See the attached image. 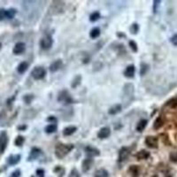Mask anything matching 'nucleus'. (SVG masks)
Listing matches in <instances>:
<instances>
[{
	"mask_svg": "<svg viewBox=\"0 0 177 177\" xmlns=\"http://www.w3.org/2000/svg\"><path fill=\"white\" fill-rule=\"evenodd\" d=\"M0 172H1V169H0Z\"/></svg>",
	"mask_w": 177,
	"mask_h": 177,
	"instance_id": "09e8293b",
	"label": "nucleus"
},
{
	"mask_svg": "<svg viewBox=\"0 0 177 177\" xmlns=\"http://www.w3.org/2000/svg\"><path fill=\"white\" fill-rule=\"evenodd\" d=\"M169 159L173 162H177V151H173L169 155Z\"/></svg>",
	"mask_w": 177,
	"mask_h": 177,
	"instance_id": "58836bf2",
	"label": "nucleus"
},
{
	"mask_svg": "<svg viewBox=\"0 0 177 177\" xmlns=\"http://www.w3.org/2000/svg\"><path fill=\"white\" fill-rule=\"evenodd\" d=\"M110 135H111V129L109 127L101 128L99 129V131L98 132V137L99 139H105V138L109 137Z\"/></svg>",
	"mask_w": 177,
	"mask_h": 177,
	"instance_id": "ddd939ff",
	"label": "nucleus"
},
{
	"mask_svg": "<svg viewBox=\"0 0 177 177\" xmlns=\"http://www.w3.org/2000/svg\"><path fill=\"white\" fill-rule=\"evenodd\" d=\"M150 156H151V153L146 150H141V151H137L136 154V157L138 160H145L149 159Z\"/></svg>",
	"mask_w": 177,
	"mask_h": 177,
	"instance_id": "a211bd4d",
	"label": "nucleus"
},
{
	"mask_svg": "<svg viewBox=\"0 0 177 177\" xmlns=\"http://www.w3.org/2000/svg\"><path fill=\"white\" fill-rule=\"evenodd\" d=\"M6 19V9L0 8V21Z\"/></svg>",
	"mask_w": 177,
	"mask_h": 177,
	"instance_id": "4c0bfd02",
	"label": "nucleus"
},
{
	"mask_svg": "<svg viewBox=\"0 0 177 177\" xmlns=\"http://www.w3.org/2000/svg\"><path fill=\"white\" fill-rule=\"evenodd\" d=\"M17 14V10L14 8H9L6 9V19L8 20H12L15 17V15Z\"/></svg>",
	"mask_w": 177,
	"mask_h": 177,
	"instance_id": "cd10ccee",
	"label": "nucleus"
},
{
	"mask_svg": "<svg viewBox=\"0 0 177 177\" xmlns=\"http://www.w3.org/2000/svg\"><path fill=\"white\" fill-rule=\"evenodd\" d=\"M77 130V128L75 126H68L63 129V136L64 137H69L75 134V131Z\"/></svg>",
	"mask_w": 177,
	"mask_h": 177,
	"instance_id": "aec40b11",
	"label": "nucleus"
},
{
	"mask_svg": "<svg viewBox=\"0 0 177 177\" xmlns=\"http://www.w3.org/2000/svg\"><path fill=\"white\" fill-rule=\"evenodd\" d=\"M47 121H49V122H51V123H56V122H57V119H56V117H54V116H49V117L47 118Z\"/></svg>",
	"mask_w": 177,
	"mask_h": 177,
	"instance_id": "c03bdc74",
	"label": "nucleus"
},
{
	"mask_svg": "<svg viewBox=\"0 0 177 177\" xmlns=\"http://www.w3.org/2000/svg\"><path fill=\"white\" fill-rule=\"evenodd\" d=\"M1 49H2V43L0 42V51H1Z\"/></svg>",
	"mask_w": 177,
	"mask_h": 177,
	"instance_id": "de8ad7c7",
	"label": "nucleus"
},
{
	"mask_svg": "<svg viewBox=\"0 0 177 177\" xmlns=\"http://www.w3.org/2000/svg\"><path fill=\"white\" fill-rule=\"evenodd\" d=\"M128 174H130V175L132 177H138L139 176V167L138 166L136 165H132L129 167V168L128 169Z\"/></svg>",
	"mask_w": 177,
	"mask_h": 177,
	"instance_id": "4be33fe9",
	"label": "nucleus"
},
{
	"mask_svg": "<svg viewBox=\"0 0 177 177\" xmlns=\"http://www.w3.org/2000/svg\"><path fill=\"white\" fill-rule=\"evenodd\" d=\"M108 176H109V173L104 168L98 169L94 174V177H108Z\"/></svg>",
	"mask_w": 177,
	"mask_h": 177,
	"instance_id": "a878e982",
	"label": "nucleus"
},
{
	"mask_svg": "<svg viewBox=\"0 0 177 177\" xmlns=\"http://www.w3.org/2000/svg\"><path fill=\"white\" fill-rule=\"evenodd\" d=\"M58 129V126L56 125V123H50L48 124L45 128H44V131H45L47 134H52V133H55Z\"/></svg>",
	"mask_w": 177,
	"mask_h": 177,
	"instance_id": "5701e85b",
	"label": "nucleus"
},
{
	"mask_svg": "<svg viewBox=\"0 0 177 177\" xmlns=\"http://www.w3.org/2000/svg\"><path fill=\"white\" fill-rule=\"evenodd\" d=\"M129 30L131 32V34L133 35H137L139 31V25L137 23H133L130 28H129Z\"/></svg>",
	"mask_w": 177,
	"mask_h": 177,
	"instance_id": "f704fd0d",
	"label": "nucleus"
},
{
	"mask_svg": "<svg viewBox=\"0 0 177 177\" xmlns=\"http://www.w3.org/2000/svg\"><path fill=\"white\" fill-rule=\"evenodd\" d=\"M129 155H130V149L128 147H122L119 151V158H118L119 162L125 161L128 158Z\"/></svg>",
	"mask_w": 177,
	"mask_h": 177,
	"instance_id": "9b49d317",
	"label": "nucleus"
},
{
	"mask_svg": "<svg viewBox=\"0 0 177 177\" xmlns=\"http://www.w3.org/2000/svg\"><path fill=\"white\" fill-rule=\"evenodd\" d=\"M31 177H35V176H31Z\"/></svg>",
	"mask_w": 177,
	"mask_h": 177,
	"instance_id": "8fccbe9b",
	"label": "nucleus"
},
{
	"mask_svg": "<svg viewBox=\"0 0 177 177\" xmlns=\"http://www.w3.org/2000/svg\"><path fill=\"white\" fill-rule=\"evenodd\" d=\"M75 145L72 144H58L55 147V155L58 159H64L73 149Z\"/></svg>",
	"mask_w": 177,
	"mask_h": 177,
	"instance_id": "f257e3e1",
	"label": "nucleus"
},
{
	"mask_svg": "<svg viewBox=\"0 0 177 177\" xmlns=\"http://www.w3.org/2000/svg\"><path fill=\"white\" fill-rule=\"evenodd\" d=\"M29 64L27 61H22L17 66V72L19 74L22 75V74L26 73V71L29 69Z\"/></svg>",
	"mask_w": 177,
	"mask_h": 177,
	"instance_id": "6ab92c4d",
	"label": "nucleus"
},
{
	"mask_svg": "<svg viewBox=\"0 0 177 177\" xmlns=\"http://www.w3.org/2000/svg\"><path fill=\"white\" fill-rule=\"evenodd\" d=\"M135 74H136V66H135V65H133V64L128 66L127 68H126V69H125V71H124L125 77L130 78V79L131 78H134Z\"/></svg>",
	"mask_w": 177,
	"mask_h": 177,
	"instance_id": "2eb2a0df",
	"label": "nucleus"
},
{
	"mask_svg": "<svg viewBox=\"0 0 177 177\" xmlns=\"http://www.w3.org/2000/svg\"><path fill=\"white\" fill-rule=\"evenodd\" d=\"M170 42L172 43L173 45L177 46V34L174 35V36L170 38Z\"/></svg>",
	"mask_w": 177,
	"mask_h": 177,
	"instance_id": "79ce46f5",
	"label": "nucleus"
},
{
	"mask_svg": "<svg viewBox=\"0 0 177 177\" xmlns=\"http://www.w3.org/2000/svg\"><path fill=\"white\" fill-rule=\"evenodd\" d=\"M81 81H82V76L81 75H77L75 77V79L73 80L72 83H71V87L73 88H75L76 87H78L81 84Z\"/></svg>",
	"mask_w": 177,
	"mask_h": 177,
	"instance_id": "2f4dec72",
	"label": "nucleus"
},
{
	"mask_svg": "<svg viewBox=\"0 0 177 177\" xmlns=\"http://www.w3.org/2000/svg\"><path fill=\"white\" fill-rule=\"evenodd\" d=\"M100 19V13L99 12H94L90 15V21L91 22H96Z\"/></svg>",
	"mask_w": 177,
	"mask_h": 177,
	"instance_id": "473e14b6",
	"label": "nucleus"
},
{
	"mask_svg": "<svg viewBox=\"0 0 177 177\" xmlns=\"http://www.w3.org/2000/svg\"><path fill=\"white\" fill-rule=\"evenodd\" d=\"M134 91H135V87L132 83H127L123 87V93H124V98H132L134 96Z\"/></svg>",
	"mask_w": 177,
	"mask_h": 177,
	"instance_id": "9d476101",
	"label": "nucleus"
},
{
	"mask_svg": "<svg viewBox=\"0 0 177 177\" xmlns=\"http://www.w3.org/2000/svg\"><path fill=\"white\" fill-rule=\"evenodd\" d=\"M94 164V160H92V158H86L85 160H83L82 163V170L83 173H87L91 170L92 165Z\"/></svg>",
	"mask_w": 177,
	"mask_h": 177,
	"instance_id": "f8f14e48",
	"label": "nucleus"
},
{
	"mask_svg": "<svg viewBox=\"0 0 177 177\" xmlns=\"http://www.w3.org/2000/svg\"><path fill=\"white\" fill-rule=\"evenodd\" d=\"M24 143H25V137L23 136H20V135L17 136L15 140H14V144L17 147H21Z\"/></svg>",
	"mask_w": 177,
	"mask_h": 177,
	"instance_id": "bb28decb",
	"label": "nucleus"
},
{
	"mask_svg": "<svg viewBox=\"0 0 177 177\" xmlns=\"http://www.w3.org/2000/svg\"><path fill=\"white\" fill-rule=\"evenodd\" d=\"M20 174H21L20 170V169H16V170H14V171L10 174L9 177H20Z\"/></svg>",
	"mask_w": 177,
	"mask_h": 177,
	"instance_id": "a19ab883",
	"label": "nucleus"
},
{
	"mask_svg": "<svg viewBox=\"0 0 177 177\" xmlns=\"http://www.w3.org/2000/svg\"><path fill=\"white\" fill-rule=\"evenodd\" d=\"M36 175H37V177H44V170L43 169H37L36 171Z\"/></svg>",
	"mask_w": 177,
	"mask_h": 177,
	"instance_id": "37998d69",
	"label": "nucleus"
},
{
	"mask_svg": "<svg viewBox=\"0 0 177 177\" xmlns=\"http://www.w3.org/2000/svg\"><path fill=\"white\" fill-rule=\"evenodd\" d=\"M100 34H101L100 29L98 28V27H96V28H93V29L91 30V32H90V36H91V38H92V39H96V38H98V37L100 36Z\"/></svg>",
	"mask_w": 177,
	"mask_h": 177,
	"instance_id": "393cba45",
	"label": "nucleus"
},
{
	"mask_svg": "<svg viewBox=\"0 0 177 177\" xmlns=\"http://www.w3.org/2000/svg\"><path fill=\"white\" fill-rule=\"evenodd\" d=\"M166 105L169 106L170 108H176L177 107V97H174V98H172L171 99H169Z\"/></svg>",
	"mask_w": 177,
	"mask_h": 177,
	"instance_id": "7c9ffc66",
	"label": "nucleus"
},
{
	"mask_svg": "<svg viewBox=\"0 0 177 177\" xmlns=\"http://www.w3.org/2000/svg\"><path fill=\"white\" fill-rule=\"evenodd\" d=\"M147 124H148V121H147L146 119H142V120H140V121L137 122V127H136L137 131V132H143V131L145 129Z\"/></svg>",
	"mask_w": 177,
	"mask_h": 177,
	"instance_id": "412c9836",
	"label": "nucleus"
},
{
	"mask_svg": "<svg viewBox=\"0 0 177 177\" xmlns=\"http://www.w3.org/2000/svg\"><path fill=\"white\" fill-rule=\"evenodd\" d=\"M27 128H28L27 125H20V126H18V128H17V129H18L19 131H24V130H26Z\"/></svg>",
	"mask_w": 177,
	"mask_h": 177,
	"instance_id": "a18cd8bd",
	"label": "nucleus"
},
{
	"mask_svg": "<svg viewBox=\"0 0 177 177\" xmlns=\"http://www.w3.org/2000/svg\"><path fill=\"white\" fill-rule=\"evenodd\" d=\"M63 66V62L61 59H57L55 61H53L50 66H49V69L51 71V73H56L57 71H59Z\"/></svg>",
	"mask_w": 177,
	"mask_h": 177,
	"instance_id": "dca6fc26",
	"label": "nucleus"
},
{
	"mask_svg": "<svg viewBox=\"0 0 177 177\" xmlns=\"http://www.w3.org/2000/svg\"><path fill=\"white\" fill-rule=\"evenodd\" d=\"M160 5V0H159V1H158V0H155V1H153V13H157Z\"/></svg>",
	"mask_w": 177,
	"mask_h": 177,
	"instance_id": "ea45409f",
	"label": "nucleus"
},
{
	"mask_svg": "<svg viewBox=\"0 0 177 177\" xmlns=\"http://www.w3.org/2000/svg\"><path fill=\"white\" fill-rule=\"evenodd\" d=\"M117 36H118L119 37H126V35H125L124 33H121V32H118V33H117Z\"/></svg>",
	"mask_w": 177,
	"mask_h": 177,
	"instance_id": "49530a36",
	"label": "nucleus"
},
{
	"mask_svg": "<svg viewBox=\"0 0 177 177\" xmlns=\"http://www.w3.org/2000/svg\"><path fill=\"white\" fill-rule=\"evenodd\" d=\"M84 151L88 156V158H95V157H98L100 155V151L98 148L91 146V145L86 146L84 149Z\"/></svg>",
	"mask_w": 177,
	"mask_h": 177,
	"instance_id": "0eeeda50",
	"label": "nucleus"
},
{
	"mask_svg": "<svg viewBox=\"0 0 177 177\" xmlns=\"http://www.w3.org/2000/svg\"><path fill=\"white\" fill-rule=\"evenodd\" d=\"M21 160V156L20 154H12L6 159V162L10 166H15L17 165Z\"/></svg>",
	"mask_w": 177,
	"mask_h": 177,
	"instance_id": "4468645a",
	"label": "nucleus"
},
{
	"mask_svg": "<svg viewBox=\"0 0 177 177\" xmlns=\"http://www.w3.org/2000/svg\"><path fill=\"white\" fill-rule=\"evenodd\" d=\"M150 69V66L146 63H142L141 64V68H140V75L143 76L144 75L147 74V72L149 71Z\"/></svg>",
	"mask_w": 177,
	"mask_h": 177,
	"instance_id": "c756f323",
	"label": "nucleus"
},
{
	"mask_svg": "<svg viewBox=\"0 0 177 177\" xmlns=\"http://www.w3.org/2000/svg\"><path fill=\"white\" fill-rule=\"evenodd\" d=\"M164 125V120L161 116H159L156 120H155L154 123H153V128L155 130L160 129L162 126Z\"/></svg>",
	"mask_w": 177,
	"mask_h": 177,
	"instance_id": "b1692460",
	"label": "nucleus"
},
{
	"mask_svg": "<svg viewBox=\"0 0 177 177\" xmlns=\"http://www.w3.org/2000/svg\"><path fill=\"white\" fill-rule=\"evenodd\" d=\"M42 154H43V151L41 149H39L37 147H33L28 157V161H32V160H37Z\"/></svg>",
	"mask_w": 177,
	"mask_h": 177,
	"instance_id": "1a4fd4ad",
	"label": "nucleus"
},
{
	"mask_svg": "<svg viewBox=\"0 0 177 177\" xmlns=\"http://www.w3.org/2000/svg\"><path fill=\"white\" fill-rule=\"evenodd\" d=\"M68 177H81L80 173L78 172V170L76 168H73L68 175Z\"/></svg>",
	"mask_w": 177,
	"mask_h": 177,
	"instance_id": "e433bc0d",
	"label": "nucleus"
},
{
	"mask_svg": "<svg viewBox=\"0 0 177 177\" xmlns=\"http://www.w3.org/2000/svg\"><path fill=\"white\" fill-rule=\"evenodd\" d=\"M26 51V44L23 42H18L15 43V45L13 49V53L14 55H21Z\"/></svg>",
	"mask_w": 177,
	"mask_h": 177,
	"instance_id": "6e6552de",
	"label": "nucleus"
},
{
	"mask_svg": "<svg viewBox=\"0 0 177 177\" xmlns=\"http://www.w3.org/2000/svg\"><path fill=\"white\" fill-rule=\"evenodd\" d=\"M57 99H58L59 102H60L62 104H65V105H69V104L74 103V99H73V98L71 97V95L69 94V92L68 91H60Z\"/></svg>",
	"mask_w": 177,
	"mask_h": 177,
	"instance_id": "20e7f679",
	"label": "nucleus"
},
{
	"mask_svg": "<svg viewBox=\"0 0 177 177\" xmlns=\"http://www.w3.org/2000/svg\"><path fill=\"white\" fill-rule=\"evenodd\" d=\"M31 76L35 80H43L46 76V70L43 66H35L31 71Z\"/></svg>",
	"mask_w": 177,
	"mask_h": 177,
	"instance_id": "7ed1b4c3",
	"label": "nucleus"
},
{
	"mask_svg": "<svg viewBox=\"0 0 177 177\" xmlns=\"http://www.w3.org/2000/svg\"><path fill=\"white\" fill-rule=\"evenodd\" d=\"M53 45V38L51 35H45L40 40V46L43 50L48 51Z\"/></svg>",
	"mask_w": 177,
	"mask_h": 177,
	"instance_id": "f03ea898",
	"label": "nucleus"
},
{
	"mask_svg": "<svg viewBox=\"0 0 177 177\" xmlns=\"http://www.w3.org/2000/svg\"><path fill=\"white\" fill-rule=\"evenodd\" d=\"M9 138L6 131H2L0 133V155L4 154L8 145Z\"/></svg>",
	"mask_w": 177,
	"mask_h": 177,
	"instance_id": "39448f33",
	"label": "nucleus"
},
{
	"mask_svg": "<svg viewBox=\"0 0 177 177\" xmlns=\"http://www.w3.org/2000/svg\"><path fill=\"white\" fill-rule=\"evenodd\" d=\"M54 172L58 174L59 177H63L64 174H65V169L61 167V166H57L54 168Z\"/></svg>",
	"mask_w": 177,
	"mask_h": 177,
	"instance_id": "c9c22d12",
	"label": "nucleus"
},
{
	"mask_svg": "<svg viewBox=\"0 0 177 177\" xmlns=\"http://www.w3.org/2000/svg\"><path fill=\"white\" fill-rule=\"evenodd\" d=\"M128 45H129V48L132 50L133 52H137L138 47H137V43L135 41L130 40V41L128 42Z\"/></svg>",
	"mask_w": 177,
	"mask_h": 177,
	"instance_id": "72a5a7b5",
	"label": "nucleus"
},
{
	"mask_svg": "<svg viewBox=\"0 0 177 177\" xmlns=\"http://www.w3.org/2000/svg\"><path fill=\"white\" fill-rule=\"evenodd\" d=\"M35 98V96L33 94H26L23 96V98H22V99H23L24 103L27 104V105H29L32 103V101L34 100Z\"/></svg>",
	"mask_w": 177,
	"mask_h": 177,
	"instance_id": "c85d7f7f",
	"label": "nucleus"
},
{
	"mask_svg": "<svg viewBox=\"0 0 177 177\" xmlns=\"http://www.w3.org/2000/svg\"><path fill=\"white\" fill-rule=\"evenodd\" d=\"M122 110V105L121 104H115L113 106H111L108 110V114L110 115H116L119 113L121 112Z\"/></svg>",
	"mask_w": 177,
	"mask_h": 177,
	"instance_id": "f3484780",
	"label": "nucleus"
},
{
	"mask_svg": "<svg viewBox=\"0 0 177 177\" xmlns=\"http://www.w3.org/2000/svg\"><path fill=\"white\" fill-rule=\"evenodd\" d=\"M145 144L151 149H157L159 146V139L153 136H147L144 140Z\"/></svg>",
	"mask_w": 177,
	"mask_h": 177,
	"instance_id": "423d86ee",
	"label": "nucleus"
}]
</instances>
